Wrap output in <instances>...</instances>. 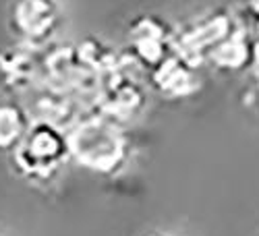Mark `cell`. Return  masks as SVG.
I'll list each match as a JSON object with an SVG mask.
<instances>
[{
	"label": "cell",
	"mask_w": 259,
	"mask_h": 236,
	"mask_svg": "<svg viewBox=\"0 0 259 236\" xmlns=\"http://www.w3.org/2000/svg\"><path fill=\"white\" fill-rule=\"evenodd\" d=\"M33 120L19 102H0V152L11 154L23 141Z\"/></svg>",
	"instance_id": "cell-9"
},
{
	"label": "cell",
	"mask_w": 259,
	"mask_h": 236,
	"mask_svg": "<svg viewBox=\"0 0 259 236\" xmlns=\"http://www.w3.org/2000/svg\"><path fill=\"white\" fill-rule=\"evenodd\" d=\"M149 85L166 100H185L201 89V77L197 67L172 52L149 71Z\"/></svg>",
	"instance_id": "cell-5"
},
{
	"label": "cell",
	"mask_w": 259,
	"mask_h": 236,
	"mask_svg": "<svg viewBox=\"0 0 259 236\" xmlns=\"http://www.w3.org/2000/svg\"><path fill=\"white\" fill-rule=\"evenodd\" d=\"M71 160L92 174L112 176L131 158V137L126 124L106 114H88L69 131Z\"/></svg>",
	"instance_id": "cell-1"
},
{
	"label": "cell",
	"mask_w": 259,
	"mask_h": 236,
	"mask_svg": "<svg viewBox=\"0 0 259 236\" xmlns=\"http://www.w3.org/2000/svg\"><path fill=\"white\" fill-rule=\"evenodd\" d=\"M11 160L17 174L33 184L54 180L73 162L67 131L48 122H33L23 141L11 152Z\"/></svg>",
	"instance_id": "cell-2"
},
{
	"label": "cell",
	"mask_w": 259,
	"mask_h": 236,
	"mask_svg": "<svg viewBox=\"0 0 259 236\" xmlns=\"http://www.w3.org/2000/svg\"><path fill=\"white\" fill-rule=\"evenodd\" d=\"M27 112L33 122H48L62 128V131H69L79 120L75 98L50 87V85H46L41 91H35Z\"/></svg>",
	"instance_id": "cell-7"
},
{
	"label": "cell",
	"mask_w": 259,
	"mask_h": 236,
	"mask_svg": "<svg viewBox=\"0 0 259 236\" xmlns=\"http://www.w3.org/2000/svg\"><path fill=\"white\" fill-rule=\"evenodd\" d=\"M62 23L58 0H15L9 11V27L17 44L29 48L54 39Z\"/></svg>",
	"instance_id": "cell-3"
},
{
	"label": "cell",
	"mask_w": 259,
	"mask_h": 236,
	"mask_svg": "<svg viewBox=\"0 0 259 236\" xmlns=\"http://www.w3.org/2000/svg\"><path fill=\"white\" fill-rule=\"evenodd\" d=\"M33 48L17 44L0 50V85L9 93H25L35 87V79L41 73V62L33 58Z\"/></svg>",
	"instance_id": "cell-6"
},
{
	"label": "cell",
	"mask_w": 259,
	"mask_h": 236,
	"mask_svg": "<svg viewBox=\"0 0 259 236\" xmlns=\"http://www.w3.org/2000/svg\"><path fill=\"white\" fill-rule=\"evenodd\" d=\"M143 236H164V234H160V232H147V234H143Z\"/></svg>",
	"instance_id": "cell-10"
},
{
	"label": "cell",
	"mask_w": 259,
	"mask_h": 236,
	"mask_svg": "<svg viewBox=\"0 0 259 236\" xmlns=\"http://www.w3.org/2000/svg\"><path fill=\"white\" fill-rule=\"evenodd\" d=\"M128 54L145 71H152L166 56L175 52V31L158 15H139L126 29Z\"/></svg>",
	"instance_id": "cell-4"
},
{
	"label": "cell",
	"mask_w": 259,
	"mask_h": 236,
	"mask_svg": "<svg viewBox=\"0 0 259 236\" xmlns=\"http://www.w3.org/2000/svg\"><path fill=\"white\" fill-rule=\"evenodd\" d=\"M253 60V48H249L247 37L241 29H234L220 44L207 52V62L218 71H241Z\"/></svg>",
	"instance_id": "cell-8"
}]
</instances>
